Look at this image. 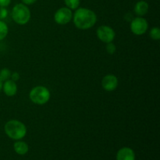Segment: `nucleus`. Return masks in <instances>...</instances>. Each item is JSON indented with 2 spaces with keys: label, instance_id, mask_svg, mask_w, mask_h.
<instances>
[{
  "label": "nucleus",
  "instance_id": "obj_1",
  "mask_svg": "<svg viewBox=\"0 0 160 160\" xmlns=\"http://www.w3.org/2000/svg\"><path fill=\"white\" fill-rule=\"evenodd\" d=\"M73 23L80 30H88L95 26L97 16L94 11L88 8H78L73 15Z\"/></svg>",
  "mask_w": 160,
  "mask_h": 160
},
{
  "label": "nucleus",
  "instance_id": "obj_2",
  "mask_svg": "<svg viewBox=\"0 0 160 160\" xmlns=\"http://www.w3.org/2000/svg\"><path fill=\"white\" fill-rule=\"evenodd\" d=\"M6 135L13 140H20L27 134V128L24 123L17 120H11L6 122L4 126Z\"/></svg>",
  "mask_w": 160,
  "mask_h": 160
},
{
  "label": "nucleus",
  "instance_id": "obj_3",
  "mask_svg": "<svg viewBox=\"0 0 160 160\" xmlns=\"http://www.w3.org/2000/svg\"><path fill=\"white\" fill-rule=\"evenodd\" d=\"M11 17L16 23L19 25H25L31 20V10L26 5L18 3L12 9Z\"/></svg>",
  "mask_w": 160,
  "mask_h": 160
},
{
  "label": "nucleus",
  "instance_id": "obj_4",
  "mask_svg": "<svg viewBox=\"0 0 160 160\" xmlns=\"http://www.w3.org/2000/svg\"><path fill=\"white\" fill-rule=\"evenodd\" d=\"M51 94L45 86H36L33 88L29 93V98L33 103L39 106L45 105L49 101Z\"/></svg>",
  "mask_w": 160,
  "mask_h": 160
},
{
  "label": "nucleus",
  "instance_id": "obj_5",
  "mask_svg": "<svg viewBox=\"0 0 160 160\" xmlns=\"http://www.w3.org/2000/svg\"><path fill=\"white\" fill-rule=\"evenodd\" d=\"M148 23L146 19L142 17H135L131 22V30L135 35H142L148 31Z\"/></svg>",
  "mask_w": 160,
  "mask_h": 160
},
{
  "label": "nucleus",
  "instance_id": "obj_6",
  "mask_svg": "<svg viewBox=\"0 0 160 160\" xmlns=\"http://www.w3.org/2000/svg\"><path fill=\"white\" fill-rule=\"evenodd\" d=\"M96 34L98 38L104 43L112 42L115 39L116 33L111 27L106 25H102L98 27L96 31Z\"/></svg>",
  "mask_w": 160,
  "mask_h": 160
},
{
  "label": "nucleus",
  "instance_id": "obj_7",
  "mask_svg": "<svg viewBox=\"0 0 160 160\" xmlns=\"http://www.w3.org/2000/svg\"><path fill=\"white\" fill-rule=\"evenodd\" d=\"M73 19V12L67 7L59 8L54 14V20L59 25H65L70 23Z\"/></svg>",
  "mask_w": 160,
  "mask_h": 160
},
{
  "label": "nucleus",
  "instance_id": "obj_8",
  "mask_svg": "<svg viewBox=\"0 0 160 160\" xmlns=\"http://www.w3.org/2000/svg\"><path fill=\"white\" fill-rule=\"evenodd\" d=\"M118 78L113 74H107L102 80V87L106 92H113L118 87Z\"/></svg>",
  "mask_w": 160,
  "mask_h": 160
},
{
  "label": "nucleus",
  "instance_id": "obj_9",
  "mask_svg": "<svg viewBox=\"0 0 160 160\" xmlns=\"http://www.w3.org/2000/svg\"><path fill=\"white\" fill-rule=\"evenodd\" d=\"M117 160H135V153L132 148L123 147L117 152Z\"/></svg>",
  "mask_w": 160,
  "mask_h": 160
},
{
  "label": "nucleus",
  "instance_id": "obj_10",
  "mask_svg": "<svg viewBox=\"0 0 160 160\" xmlns=\"http://www.w3.org/2000/svg\"><path fill=\"white\" fill-rule=\"evenodd\" d=\"M2 90L7 96H14L17 92V83L10 79L4 81L2 84Z\"/></svg>",
  "mask_w": 160,
  "mask_h": 160
},
{
  "label": "nucleus",
  "instance_id": "obj_11",
  "mask_svg": "<svg viewBox=\"0 0 160 160\" xmlns=\"http://www.w3.org/2000/svg\"><path fill=\"white\" fill-rule=\"evenodd\" d=\"M148 8H149V6H148V2L143 1V0H141V1H138L135 4L134 11L138 17H143L145 14H147L148 11Z\"/></svg>",
  "mask_w": 160,
  "mask_h": 160
},
{
  "label": "nucleus",
  "instance_id": "obj_12",
  "mask_svg": "<svg viewBox=\"0 0 160 160\" xmlns=\"http://www.w3.org/2000/svg\"><path fill=\"white\" fill-rule=\"evenodd\" d=\"M13 149L17 154L20 155V156H23V155L27 154L28 152V151H29V146H28V145L25 142L17 140L14 143Z\"/></svg>",
  "mask_w": 160,
  "mask_h": 160
},
{
  "label": "nucleus",
  "instance_id": "obj_13",
  "mask_svg": "<svg viewBox=\"0 0 160 160\" xmlns=\"http://www.w3.org/2000/svg\"><path fill=\"white\" fill-rule=\"evenodd\" d=\"M64 3L66 5V7L69 8L71 10H76L78 8H79L80 0H64Z\"/></svg>",
  "mask_w": 160,
  "mask_h": 160
},
{
  "label": "nucleus",
  "instance_id": "obj_14",
  "mask_svg": "<svg viewBox=\"0 0 160 160\" xmlns=\"http://www.w3.org/2000/svg\"><path fill=\"white\" fill-rule=\"evenodd\" d=\"M9 32V28L7 24L2 20H0V41L3 40L7 36Z\"/></svg>",
  "mask_w": 160,
  "mask_h": 160
},
{
  "label": "nucleus",
  "instance_id": "obj_15",
  "mask_svg": "<svg viewBox=\"0 0 160 160\" xmlns=\"http://www.w3.org/2000/svg\"><path fill=\"white\" fill-rule=\"evenodd\" d=\"M11 73L12 72L10 71V70L7 68H3L0 70V80H1L2 82L7 81V80L10 79Z\"/></svg>",
  "mask_w": 160,
  "mask_h": 160
},
{
  "label": "nucleus",
  "instance_id": "obj_16",
  "mask_svg": "<svg viewBox=\"0 0 160 160\" xmlns=\"http://www.w3.org/2000/svg\"><path fill=\"white\" fill-rule=\"evenodd\" d=\"M149 36L153 40L158 41L160 39V29L157 27L152 28L149 31Z\"/></svg>",
  "mask_w": 160,
  "mask_h": 160
},
{
  "label": "nucleus",
  "instance_id": "obj_17",
  "mask_svg": "<svg viewBox=\"0 0 160 160\" xmlns=\"http://www.w3.org/2000/svg\"><path fill=\"white\" fill-rule=\"evenodd\" d=\"M106 48L107 52L110 55L114 54L116 51H117V47H116V45L112 42H109V43L106 44Z\"/></svg>",
  "mask_w": 160,
  "mask_h": 160
},
{
  "label": "nucleus",
  "instance_id": "obj_18",
  "mask_svg": "<svg viewBox=\"0 0 160 160\" xmlns=\"http://www.w3.org/2000/svg\"><path fill=\"white\" fill-rule=\"evenodd\" d=\"M8 16V10L6 7L0 6V20L6 19Z\"/></svg>",
  "mask_w": 160,
  "mask_h": 160
},
{
  "label": "nucleus",
  "instance_id": "obj_19",
  "mask_svg": "<svg viewBox=\"0 0 160 160\" xmlns=\"http://www.w3.org/2000/svg\"><path fill=\"white\" fill-rule=\"evenodd\" d=\"M20 74H19V73H17V72H13V73H11V80L13 81H15V82H17V81H18L19 80H20Z\"/></svg>",
  "mask_w": 160,
  "mask_h": 160
},
{
  "label": "nucleus",
  "instance_id": "obj_20",
  "mask_svg": "<svg viewBox=\"0 0 160 160\" xmlns=\"http://www.w3.org/2000/svg\"><path fill=\"white\" fill-rule=\"evenodd\" d=\"M12 0H0V6L1 7H7L11 3Z\"/></svg>",
  "mask_w": 160,
  "mask_h": 160
},
{
  "label": "nucleus",
  "instance_id": "obj_21",
  "mask_svg": "<svg viewBox=\"0 0 160 160\" xmlns=\"http://www.w3.org/2000/svg\"><path fill=\"white\" fill-rule=\"evenodd\" d=\"M22 3L26 6H31V5L34 4L37 2V0H21Z\"/></svg>",
  "mask_w": 160,
  "mask_h": 160
},
{
  "label": "nucleus",
  "instance_id": "obj_22",
  "mask_svg": "<svg viewBox=\"0 0 160 160\" xmlns=\"http://www.w3.org/2000/svg\"><path fill=\"white\" fill-rule=\"evenodd\" d=\"M2 84H3V82L1 81V80H0V92H1V90L2 89Z\"/></svg>",
  "mask_w": 160,
  "mask_h": 160
}]
</instances>
